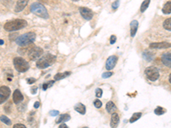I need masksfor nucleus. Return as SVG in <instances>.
<instances>
[{
  "mask_svg": "<svg viewBox=\"0 0 171 128\" xmlns=\"http://www.w3.org/2000/svg\"><path fill=\"white\" fill-rule=\"evenodd\" d=\"M27 25V22L25 20H21V19H17V20H14L9 22H6L3 26L4 30L8 31V32H13V31H17L20 30L23 27H25Z\"/></svg>",
  "mask_w": 171,
  "mask_h": 128,
  "instance_id": "nucleus-1",
  "label": "nucleus"
},
{
  "mask_svg": "<svg viewBox=\"0 0 171 128\" xmlns=\"http://www.w3.org/2000/svg\"><path fill=\"white\" fill-rule=\"evenodd\" d=\"M35 38H36V34L34 32H29V33H27L25 34L17 37L16 39V42L20 46H26L34 42Z\"/></svg>",
  "mask_w": 171,
  "mask_h": 128,
  "instance_id": "nucleus-2",
  "label": "nucleus"
},
{
  "mask_svg": "<svg viewBox=\"0 0 171 128\" xmlns=\"http://www.w3.org/2000/svg\"><path fill=\"white\" fill-rule=\"evenodd\" d=\"M56 56L52 54H47L45 56L41 57L40 59H38L36 65L38 68L40 69H44L48 67H50L51 65H52L55 62H56Z\"/></svg>",
  "mask_w": 171,
  "mask_h": 128,
  "instance_id": "nucleus-3",
  "label": "nucleus"
},
{
  "mask_svg": "<svg viewBox=\"0 0 171 128\" xmlns=\"http://www.w3.org/2000/svg\"><path fill=\"white\" fill-rule=\"evenodd\" d=\"M31 11H32V13H34V15L38 16L41 18H49V14H48L46 9L45 8V6L43 4H41L39 3H34L31 5Z\"/></svg>",
  "mask_w": 171,
  "mask_h": 128,
  "instance_id": "nucleus-4",
  "label": "nucleus"
},
{
  "mask_svg": "<svg viewBox=\"0 0 171 128\" xmlns=\"http://www.w3.org/2000/svg\"><path fill=\"white\" fill-rule=\"evenodd\" d=\"M13 62H14L15 68L20 73H24V72L27 71L28 68H29L28 62L26 60H24L22 57H16V58H14Z\"/></svg>",
  "mask_w": 171,
  "mask_h": 128,
  "instance_id": "nucleus-5",
  "label": "nucleus"
},
{
  "mask_svg": "<svg viewBox=\"0 0 171 128\" xmlns=\"http://www.w3.org/2000/svg\"><path fill=\"white\" fill-rule=\"evenodd\" d=\"M145 73L148 79L151 81H156L159 78V71L156 67H149L145 70Z\"/></svg>",
  "mask_w": 171,
  "mask_h": 128,
  "instance_id": "nucleus-6",
  "label": "nucleus"
},
{
  "mask_svg": "<svg viewBox=\"0 0 171 128\" xmlns=\"http://www.w3.org/2000/svg\"><path fill=\"white\" fill-rule=\"evenodd\" d=\"M10 95V89L8 86H3L0 87V104L3 103Z\"/></svg>",
  "mask_w": 171,
  "mask_h": 128,
  "instance_id": "nucleus-7",
  "label": "nucleus"
},
{
  "mask_svg": "<svg viewBox=\"0 0 171 128\" xmlns=\"http://www.w3.org/2000/svg\"><path fill=\"white\" fill-rule=\"evenodd\" d=\"M42 54H43V49H41L40 47H34L33 49H31V50L29 51L28 57L30 58V60L35 61V60H37Z\"/></svg>",
  "mask_w": 171,
  "mask_h": 128,
  "instance_id": "nucleus-8",
  "label": "nucleus"
},
{
  "mask_svg": "<svg viewBox=\"0 0 171 128\" xmlns=\"http://www.w3.org/2000/svg\"><path fill=\"white\" fill-rule=\"evenodd\" d=\"M79 11H80L81 16L85 19V20H87V21H90L91 19L93 18V11L90 9L87 8V7H80L79 9Z\"/></svg>",
  "mask_w": 171,
  "mask_h": 128,
  "instance_id": "nucleus-9",
  "label": "nucleus"
},
{
  "mask_svg": "<svg viewBox=\"0 0 171 128\" xmlns=\"http://www.w3.org/2000/svg\"><path fill=\"white\" fill-rule=\"evenodd\" d=\"M117 60H118V57L116 55H111L107 61H106V64H105V68L107 70H111L113 69L117 62Z\"/></svg>",
  "mask_w": 171,
  "mask_h": 128,
  "instance_id": "nucleus-10",
  "label": "nucleus"
},
{
  "mask_svg": "<svg viewBox=\"0 0 171 128\" xmlns=\"http://www.w3.org/2000/svg\"><path fill=\"white\" fill-rule=\"evenodd\" d=\"M171 44L168 42H159V43H152L150 44V48L152 49H167L170 48Z\"/></svg>",
  "mask_w": 171,
  "mask_h": 128,
  "instance_id": "nucleus-11",
  "label": "nucleus"
},
{
  "mask_svg": "<svg viewBox=\"0 0 171 128\" xmlns=\"http://www.w3.org/2000/svg\"><path fill=\"white\" fill-rule=\"evenodd\" d=\"M29 0H18L16 7H15V11L16 12H21L24 10V8L27 6V3Z\"/></svg>",
  "mask_w": 171,
  "mask_h": 128,
  "instance_id": "nucleus-12",
  "label": "nucleus"
},
{
  "mask_svg": "<svg viewBox=\"0 0 171 128\" xmlns=\"http://www.w3.org/2000/svg\"><path fill=\"white\" fill-rule=\"evenodd\" d=\"M23 95L22 93L20 92L19 90H16L14 93H13V100H14V103L16 104H18L21 102H22L23 100Z\"/></svg>",
  "mask_w": 171,
  "mask_h": 128,
  "instance_id": "nucleus-13",
  "label": "nucleus"
},
{
  "mask_svg": "<svg viewBox=\"0 0 171 128\" xmlns=\"http://www.w3.org/2000/svg\"><path fill=\"white\" fill-rule=\"evenodd\" d=\"M162 62L165 66L171 68V53H166V54L163 55Z\"/></svg>",
  "mask_w": 171,
  "mask_h": 128,
  "instance_id": "nucleus-14",
  "label": "nucleus"
},
{
  "mask_svg": "<svg viewBox=\"0 0 171 128\" xmlns=\"http://www.w3.org/2000/svg\"><path fill=\"white\" fill-rule=\"evenodd\" d=\"M119 124V115L116 113H112L111 114V127H116Z\"/></svg>",
  "mask_w": 171,
  "mask_h": 128,
  "instance_id": "nucleus-15",
  "label": "nucleus"
},
{
  "mask_svg": "<svg viewBox=\"0 0 171 128\" xmlns=\"http://www.w3.org/2000/svg\"><path fill=\"white\" fill-rule=\"evenodd\" d=\"M139 27V22L136 20H133L130 23V28H131V37H134L136 34V32Z\"/></svg>",
  "mask_w": 171,
  "mask_h": 128,
  "instance_id": "nucleus-16",
  "label": "nucleus"
},
{
  "mask_svg": "<svg viewBox=\"0 0 171 128\" xmlns=\"http://www.w3.org/2000/svg\"><path fill=\"white\" fill-rule=\"evenodd\" d=\"M70 120V115L68 114H61L58 119L56 120V123L57 124H60L62 122H66V121H69Z\"/></svg>",
  "mask_w": 171,
  "mask_h": 128,
  "instance_id": "nucleus-17",
  "label": "nucleus"
},
{
  "mask_svg": "<svg viewBox=\"0 0 171 128\" xmlns=\"http://www.w3.org/2000/svg\"><path fill=\"white\" fill-rule=\"evenodd\" d=\"M75 110L77 111L78 113H80V114H86V111H87L86 106L84 104L80 103H77L76 106H75Z\"/></svg>",
  "mask_w": 171,
  "mask_h": 128,
  "instance_id": "nucleus-18",
  "label": "nucleus"
},
{
  "mask_svg": "<svg viewBox=\"0 0 171 128\" xmlns=\"http://www.w3.org/2000/svg\"><path fill=\"white\" fill-rule=\"evenodd\" d=\"M106 110H107V112L110 113V114L114 113L115 111L116 110V107H115V103L113 102H109V103L106 104Z\"/></svg>",
  "mask_w": 171,
  "mask_h": 128,
  "instance_id": "nucleus-19",
  "label": "nucleus"
},
{
  "mask_svg": "<svg viewBox=\"0 0 171 128\" xmlns=\"http://www.w3.org/2000/svg\"><path fill=\"white\" fill-rule=\"evenodd\" d=\"M162 11H163V14H166V15H168V14H170L171 13V1L167 2V3L164 4V6H163V10H162Z\"/></svg>",
  "mask_w": 171,
  "mask_h": 128,
  "instance_id": "nucleus-20",
  "label": "nucleus"
},
{
  "mask_svg": "<svg viewBox=\"0 0 171 128\" xmlns=\"http://www.w3.org/2000/svg\"><path fill=\"white\" fill-rule=\"evenodd\" d=\"M153 56H154V54L152 52H151V51H145L143 52V57H144V59L146 60V61H148V62L152 61Z\"/></svg>",
  "mask_w": 171,
  "mask_h": 128,
  "instance_id": "nucleus-21",
  "label": "nucleus"
},
{
  "mask_svg": "<svg viewBox=\"0 0 171 128\" xmlns=\"http://www.w3.org/2000/svg\"><path fill=\"white\" fill-rule=\"evenodd\" d=\"M70 73H71V72H64V73H57V74H56V75L54 76V79H55L56 80H60V79H64V78L69 76Z\"/></svg>",
  "mask_w": 171,
  "mask_h": 128,
  "instance_id": "nucleus-22",
  "label": "nucleus"
},
{
  "mask_svg": "<svg viewBox=\"0 0 171 128\" xmlns=\"http://www.w3.org/2000/svg\"><path fill=\"white\" fill-rule=\"evenodd\" d=\"M163 26L164 29L169 30V31H171V17L170 18L166 19V20L163 21Z\"/></svg>",
  "mask_w": 171,
  "mask_h": 128,
  "instance_id": "nucleus-23",
  "label": "nucleus"
},
{
  "mask_svg": "<svg viewBox=\"0 0 171 128\" xmlns=\"http://www.w3.org/2000/svg\"><path fill=\"white\" fill-rule=\"evenodd\" d=\"M150 2H151V0H145V1L142 3V4H141V6H140V11H141V12H145V11H146V10L148 8V6H149V4H150Z\"/></svg>",
  "mask_w": 171,
  "mask_h": 128,
  "instance_id": "nucleus-24",
  "label": "nucleus"
},
{
  "mask_svg": "<svg viewBox=\"0 0 171 128\" xmlns=\"http://www.w3.org/2000/svg\"><path fill=\"white\" fill-rule=\"evenodd\" d=\"M141 115H142L141 113H134L133 114V116L131 117V119L129 120L130 123H133V122H135L136 120H138L141 117Z\"/></svg>",
  "mask_w": 171,
  "mask_h": 128,
  "instance_id": "nucleus-25",
  "label": "nucleus"
},
{
  "mask_svg": "<svg viewBox=\"0 0 171 128\" xmlns=\"http://www.w3.org/2000/svg\"><path fill=\"white\" fill-rule=\"evenodd\" d=\"M0 120L2 122H3L4 124H6L7 126H10L11 125V120L5 115H1L0 116Z\"/></svg>",
  "mask_w": 171,
  "mask_h": 128,
  "instance_id": "nucleus-26",
  "label": "nucleus"
},
{
  "mask_svg": "<svg viewBox=\"0 0 171 128\" xmlns=\"http://www.w3.org/2000/svg\"><path fill=\"white\" fill-rule=\"evenodd\" d=\"M155 114H157V115H161V114H163L165 112H166V110H164L163 108H162V107H157L156 110H155Z\"/></svg>",
  "mask_w": 171,
  "mask_h": 128,
  "instance_id": "nucleus-27",
  "label": "nucleus"
},
{
  "mask_svg": "<svg viewBox=\"0 0 171 128\" xmlns=\"http://www.w3.org/2000/svg\"><path fill=\"white\" fill-rule=\"evenodd\" d=\"M54 84V81H49L48 83H45V84H44L43 85V90H47V88H49V87H51L52 85Z\"/></svg>",
  "mask_w": 171,
  "mask_h": 128,
  "instance_id": "nucleus-28",
  "label": "nucleus"
},
{
  "mask_svg": "<svg viewBox=\"0 0 171 128\" xmlns=\"http://www.w3.org/2000/svg\"><path fill=\"white\" fill-rule=\"evenodd\" d=\"M102 95H103V91H102V89H100V88H98V89H96V97H102Z\"/></svg>",
  "mask_w": 171,
  "mask_h": 128,
  "instance_id": "nucleus-29",
  "label": "nucleus"
},
{
  "mask_svg": "<svg viewBox=\"0 0 171 128\" xmlns=\"http://www.w3.org/2000/svg\"><path fill=\"white\" fill-rule=\"evenodd\" d=\"M93 104H94V106H95L97 109H99L102 106V103H101L100 100H95L94 103H93Z\"/></svg>",
  "mask_w": 171,
  "mask_h": 128,
  "instance_id": "nucleus-30",
  "label": "nucleus"
},
{
  "mask_svg": "<svg viewBox=\"0 0 171 128\" xmlns=\"http://www.w3.org/2000/svg\"><path fill=\"white\" fill-rule=\"evenodd\" d=\"M112 74H113L112 72H106V73H104L102 74V77H103L104 79H105V78H110L111 76H112Z\"/></svg>",
  "mask_w": 171,
  "mask_h": 128,
  "instance_id": "nucleus-31",
  "label": "nucleus"
},
{
  "mask_svg": "<svg viewBox=\"0 0 171 128\" xmlns=\"http://www.w3.org/2000/svg\"><path fill=\"white\" fill-rule=\"evenodd\" d=\"M119 3H120V1L119 0H115L114 3H112V8L113 10H116L119 6Z\"/></svg>",
  "mask_w": 171,
  "mask_h": 128,
  "instance_id": "nucleus-32",
  "label": "nucleus"
},
{
  "mask_svg": "<svg viewBox=\"0 0 171 128\" xmlns=\"http://www.w3.org/2000/svg\"><path fill=\"white\" fill-rule=\"evenodd\" d=\"M50 115H52V116H57L59 114V111H57V110H52V111H50Z\"/></svg>",
  "mask_w": 171,
  "mask_h": 128,
  "instance_id": "nucleus-33",
  "label": "nucleus"
},
{
  "mask_svg": "<svg viewBox=\"0 0 171 128\" xmlns=\"http://www.w3.org/2000/svg\"><path fill=\"white\" fill-rule=\"evenodd\" d=\"M115 41H116V37L115 36V35H112V36L111 37V41H110L111 44H114L115 43Z\"/></svg>",
  "mask_w": 171,
  "mask_h": 128,
  "instance_id": "nucleus-34",
  "label": "nucleus"
},
{
  "mask_svg": "<svg viewBox=\"0 0 171 128\" xmlns=\"http://www.w3.org/2000/svg\"><path fill=\"white\" fill-rule=\"evenodd\" d=\"M35 81H36V79H34V78L27 79V82L28 84H33V83H34Z\"/></svg>",
  "mask_w": 171,
  "mask_h": 128,
  "instance_id": "nucleus-35",
  "label": "nucleus"
},
{
  "mask_svg": "<svg viewBox=\"0 0 171 128\" xmlns=\"http://www.w3.org/2000/svg\"><path fill=\"white\" fill-rule=\"evenodd\" d=\"M14 128H25L26 127L24 126V125H22V124H16V125H14Z\"/></svg>",
  "mask_w": 171,
  "mask_h": 128,
  "instance_id": "nucleus-36",
  "label": "nucleus"
},
{
  "mask_svg": "<svg viewBox=\"0 0 171 128\" xmlns=\"http://www.w3.org/2000/svg\"><path fill=\"white\" fill-rule=\"evenodd\" d=\"M39 105H40V103H39L38 102H35V103H34V107L35 109H38V108H39Z\"/></svg>",
  "mask_w": 171,
  "mask_h": 128,
  "instance_id": "nucleus-37",
  "label": "nucleus"
},
{
  "mask_svg": "<svg viewBox=\"0 0 171 128\" xmlns=\"http://www.w3.org/2000/svg\"><path fill=\"white\" fill-rule=\"evenodd\" d=\"M63 127H68V126L64 123V124H61L60 125V128H63Z\"/></svg>",
  "mask_w": 171,
  "mask_h": 128,
  "instance_id": "nucleus-38",
  "label": "nucleus"
},
{
  "mask_svg": "<svg viewBox=\"0 0 171 128\" xmlns=\"http://www.w3.org/2000/svg\"><path fill=\"white\" fill-rule=\"evenodd\" d=\"M3 40H2V39H0V45H2V44H3Z\"/></svg>",
  "mask_w": 171,
  "mask_h": 128,
  "instance_id": "nucleus-39",
  "label": "nucleus"
},
{
  "mask_svg": "<svg viewBox=\"0 0 171 128\" xmlns=\"http://www.w3.org/2000/svg\"><path fill=\"white\" fill-rule=\"evenodd\" d=\"M169 80H170V82L171 83V73H170V79H169Z\"/></svg>",
  "mask_w": 171,
  "mask_h": 128,
  "instance_id": "nucleus-40",
  "label": "nucleus"
},
{
  "mask_svg": "<svg viewBox=\"0 0 171 128\" xmlns=\"http://www.w3.org/2000/svg\"><path fill=\"white\" fill-rule=\"evenodd\" d=\"M73 1H76H76H79V0H73Z\"/></svg>",
  "mask_w": 171,
  "mask_h": 128,
  "instance_id": "nucleus-41",
  "label": "nucleus"
}]
</instances>
